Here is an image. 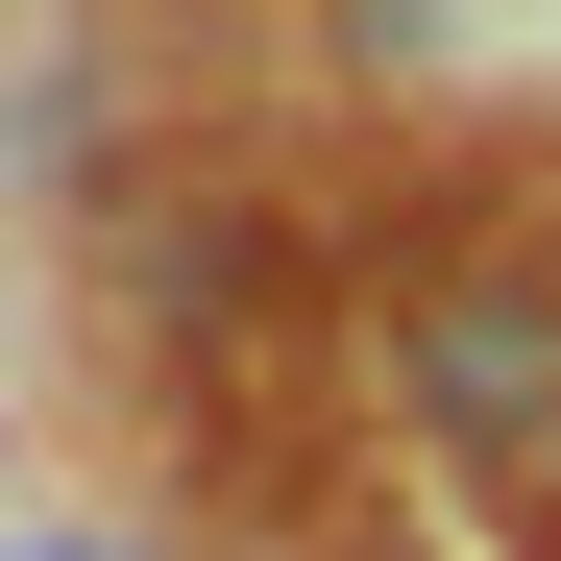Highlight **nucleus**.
I'll list each match as a JSON object with an SVG mask.
<instances>
[{
    "instance_id": "nucleus-1",
    "label": "nucleus",
    "mask_w": 561,
    "mask_h": 561,
    "mask_svg": "<svg viewBox=\"0 0 561 561\" xmlns=\"http://www.w3.org/2000/svg\"><path fill=\"white\" fill-rule=\"evenodd\" d=\"M366 342H391V415L439 463H537L561 489V220H439Z\"/></svg>"
},
{
    "instance_id": "nucleus-2",
    "label": "nucleus",
    "mask_w": 561,
    "mask_h": 561,
    "mask_svg": "<svg viewBox=\"0 0 561 561\" xmlns=\"http://www.w3.org/2000/svg\"><path fill=\"white\" fill-rule=\"evenodd\" d=\"M25 561H123V537H25Z\"/></svg>"
}]
</instances>
